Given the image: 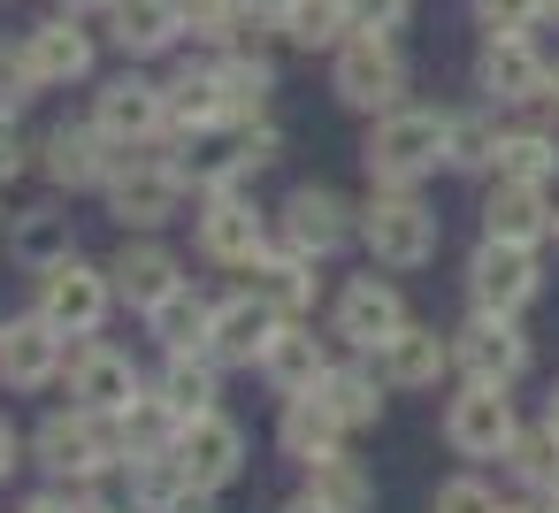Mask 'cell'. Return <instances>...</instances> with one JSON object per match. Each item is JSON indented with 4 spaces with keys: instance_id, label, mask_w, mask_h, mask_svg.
I'll return each instance as SVG.
<instances>
[{
    "instance_id": "44",
    "label": "cell",
    "mask_w": 559,
    "mask_h": 513,
    "mask_svg": "<svg viewBox=\"0 0 559 513\" xmlns=\"http://www.w3.org/2000/svg\"><path fill=\"white\" fill-rule=\"evenodd\" d=\"M429 513H506V505H498V490H490V482H475V475H452V482H437Z\"/></svg>"
},
{
    "instance_id": "27",
    "label": "cell",
    "mask_w": 559,
    "mask_h": 513,
    "mask_svg": "<svg viewBox=\"0 0 559 513\" xmlns=\"http://www.w3.org/2000/svg\"><path fill=\"white\" fill-rule=\"evenodd\" d=\"M246 291H253V299H269V307L292 322V314L314 299V261H307L299 246H269V253L246 269Z\"/></svg>"
},
{
    "instance_id": "13",
    "label": "cell",
    "mask_w": 559,
    "mask_h": 513,
    "mask_svg": "<svg viewBox=\"0 0 559 513\" xmlns=\"http://www.w3.org/2000/svg\"><path fill=\"white\" fill-rule=\"evenodd\" d=\"M353 238H360V207H345L330 184H299L284 200V246H299L307 261H322V253H337Z\"/></svg>"
},
{
    "instance_id": "47",
    "label": "cell",
    "mask_w": 559,
    "mask_h": 513,
    "mask_svg": "<svg viewBox=\"0 0 559 513\" xmlns=\"http://www.w3.org/2000/svg\"><path fill=\"white\" fill-rule=\"evenodd\" d=\"M24 513H93V498H70V490H39V498H24Z\"/></svg>"
},
{
    "instance_id": "32",
    "label": "cell",
    "mask_w": 559,
    "mask_h": 513,
    "mask_svg": "<svg viewBox=\"0 0 559 513\" xmlns=\"http://www.w3.org/2000/svg\"><path fill=\"white\" fill-rule=\"evenodd\" d=\"M146 322H154V337H162L169 353H207V337H215V307H207L192 284H177Z\"/></svg>"
},
{
    "instance_id": "46",
    "label": "cell",
    "mask_w": 559,
    "mask_h": 513,
    "mask_svg": "<svg viewBox=\"0 0 559 513\" xmlns=\"http://www.w3.org/2000/svg\"><path fill=\"white\" fill-rule=\"evenodd\" d=\"M24 162H32V146L16 139V116H0V184H9V177H16Z\"/></svg>"
},
{
    "instance_id": "37",
    "label": "cell",
    "mask_w": 559,
    "mask_h": 513,
    "mask_svg": "<svg viewBox=\"0 0 559 513\" xmlns=\"http://www.w3.org/2000/svg\"><path fill=\"white\" fill-rule=\"evenodd\" d=\"M322 398H330V414H337L345 429H368V421L383 414V375H368V368H330V375H322Z\"/></svg>"
},
{
    "instance_id": "14",
    "label": "cell",
    "mask_w": 559,
    "mask_h": 513,
    "mask_svg": "<svg viewBox=\"0 0 559 513\" xmlns=\"http://www.w3.org/2000/svg\"><path fill=\"white\" fill-rule=\"evenodd\" d=\"M452 360L467 368V383H521L528 375V337L513 330V314H483L452 337Z\"/></svg>"
},
{
    "instance_id": "21",
    "label": "cell",
    "mask_w": 559,
    "mask_h": 513,
    "mask_svg": "<svg viewBox=\"0 0 559 513\" xmlns=\"http://www.w3.org/2000/svg\"><path fill=\"white\" fill-rule=\"evenodd\" d=\"M276 322H284V314H276L269 299L238 291V299H223V307H215V337H207V353H215V360H230V368H261V353H269Z\"/></svg>"
},
{
    "instance_id": "51",
    "label": "cell",
    "mask_w": 559,
    "mask_h": 513,
    "mask_svg": "<svg viewBox=\"0 0 559 513\" xmlns=\"http://www.w3.org/2000/svg\"><path fill=\"white\" fill-rule=\"evenodd\" d=\"M284 513H330V505H314V498H292V505H284Z\"/></svg>"
},
{
    "instance_id": "50",
    "label": "cell",
    "mask_w": 559,
    "mask_h": 513,
    "mask_svg": "<svg viewBox=\"0 0 559 513\" xmlns=\"http://www.w3.org/2000/svg\"><path fill=\"white\" fill-rule=\"evenodd\" d=\"M55 9H70V16H100L108 0H55Z\"/></svg>"
},
{
    "instance_id": "8",
    "label": "cell",
    "mask_w": 559,
    "mask_h": 513,
    "mask_svg": "<svg viewBox=\"0 0 559 513\" xmlns=\"http://www.w3.org/2000/svg\"><path fill=\"white\" fill-rule=\"evenodd\" d=\"M108 299H116V276L93 269V261H78V253L55 261V269H39V314L55 330H70V337H93L108 322Z\"/></svg>"
},
{
    "instance_id": "25",
    "label": "cell",
    "mask_w": 559,
    "mask_h": 513,
    "mask_svg": "<svg viewBox=\"0 0 559 513\" xmlns=\"http://www.w3.org/2000/svg\"><path fill=\"white\" fill-rule=\"evenodd\" d=\"M261 375H269L284 398H307V391H322V375H330V353L314 345V330H299V322H276V337H269V353H261Z\"/></svg>"
},
{
    "instance_id": "4",
    "label": "cell",
    "mask_w": 559,
    "mask_h": 513,
    "mask_svg": "<svg viewBox=\"0 0 559 513\" xmlns=\"http://www.w3.org/2000/svg\"><path fill=\"white\" fill-rule=\"evenodd\" d=\"M32 452H39V467H55L62 482H93V475H108V467L123 460V437H116L108 414L70 406V414H47V421H39Z\"/></svg>"
},
{
    "instance_id": "10",
    "label": "cell",
    "mask_w": 559,
    "mask_h": 513,
    "mask_svg": "<svg viewBox=\"0 0 559 513\" xmlns=\"http://www.w3.org/2000/svg\"><path fill=\"white\" fill-rule=\"evenodd\" d=\"M536 291H544L536 246H506V238H483V246H475V261H467V299H475L483 314H521Z\"/></svg>"
},
{
    "instance_id": "33",
    "label": "cell",
    "mask_w": 559,
    "mask_h": 513,
    "mask_svg": "<svg viewBox=\"0 0 559 513\" xmlns=\"http://www.w3.org/2000/svg\"><path fill=\"white\" fill-rule=\"evenodd\" d=\"M162 406H169L177 421L215 414V353H169V368H162Z\"/></svg>"
},
{
    "instance_id": "11",
    "label": "cell",
    "mask_w": 559,
    "mask_h": 513,
    "mask_svg": "<svg viewBox=\"0 0 559 513\" xmlns=\"http://www.w3.org/2000/svg\"><path fill=\"white\" fill-rule=\"evenodd\" d=\"M513 437H521V421H513L506 383H467V391L444 406V444H452L460 460H506Z\"/></svg>"
},
{
    "instance_id": "39",
    "label": "cell",
    "mask_w": 559,
    "mask_h": 513,
    "mask_svg": "<svg viewBox=\"0 0 559 513\" xmlns=\"http://www.w3.org/2000/svg\"><path fill=\"white\" fill-rule=\"evenodd\" d=\"M498 177H513V184H551V177H559V139H551V131H506Z\"/></svg>"
},
{
    "instance_id": "53",
    "label": "cell",
    "mask_w": 559,
    "mask_h": 513,
    "mask_svg": "<svg viewBox=\"0 0 559 513\" xmlns=\"http://www.w3.org/2000/svg\"><path fill=\"white\" fill-rule=\"evenodd\" d=\"M544 100H551V108H559V77H551V93H544Z\"/></svg>"
},
{
    "instance_id": "23",
    "label": "cell",
    "mask_w": 559,
    "mask_h": 513,
    "mask_svg": "<svg viewBox=\"0 0 559 513\" xmlns=\"http://www.w3.org/2000/svg\"><path fill=\"white\" fill-rule=\"evenodd\" d=\"M108 276H116V299H131L139 314H154L185 276H177V253L169 246H154V238H131L116 261H108Z\"/></svg>"
},
{
    "instance_id": "12",
    "label": "cell",
    "mask_w": 559,
    "mask_h": 513,
    "mask_svg": "<svg viewBox=\"0 0 559 513\" xmlns=\"http://www.w3.org/2000/svg\"><path fill=\"white\" fill-rule=\"evenodd\" d=\"M70 360V330H55L47 314H16L0 322V383L9 391H47Z\"/></svg>"
},
{
    "instance_id": "29",
    "label": "cell",
    "mask_w": 559,
    "mask_h": 513,
    "mask_svg": "<svg viewBox=\"0 0 559 513\" xmlns=\"http://www.w3.org/2000/svg\"><path fill=\"white\" fill-rule=\"evenodd\" d=\"M337 437H345V421L330 414V398L322 391H307V398H284V421H276V444L292 452V460H330L337 452Z\"/></svg>"
},
{
    "instance_id": "22",
    "label": "cell",
    "mask_w": 559,
    "mask_h": 513,
    "mask_svg": "<svg viewBox=\"0 0 559 513\" xmlns=\"http://www.w3.org/2000/svg\"><path fill=\"white\" fill-rule=\"evenodd\" d=\"M551 200H544V184H513V177H498V192L483 200V238H506V246H544L551 238Z\"/></svg>"
},
{
    "instance_id": "17",
    "label": "cell",
    "mask_w": 559,
    "mask_h": 513,
    "mask_svg": "<svg viewBox=\"0 0 559 513\" xmlns=\"http://www.w3.org/2000/svg\"><path fill=\"white\" fill-rule=\"evenodd\" d=\"M169 452L185 460L192 482L223 490V482L246 467V429H238L230 414H192V421H177V444H169Z\"/></svg>"
},
{
    "instance_id": "24",
    "label": "cell",
    "mask_w": 559,
    "mask_h": 513,
    "mask_svg": "<svg viewBox=\"0 0 559 513\" xmlns=\"http://www.w3.org/2000/svg\"><path fill=\"white\" fill-rule=\"evenodd\" d=\"M223 123H230V100H223L215 62H185L169 77V131L177 139H200V131H223Z\"/></svg>"
},
{
    "instance_id": "5",
    "label": "cell",
    "mask_w": 559,
    "mask_h": 513,
    "mask_svg": "<svg viewBox=\"0 0 559 513\" xmlns=\"http://www.w3.org/2000/svg\"><path fill=\"white\" fill-rule=\"evenodd\" d=\"M185 192H192L185 162H139V154H123V169L108 177V207H116L123 230H162V223H177V215H185Z\"/></svg>"
},
{
    "instance_id": "48",
    "label": "cell",
    "mask_w": 559,
    "mask_h": 513,
    "mask_svg": "<svg viewBox=\"0 0 559 513\" xmlns=\"http://www.w3.org/2000/svg\"><path fill=\"white\" fill-rule=\"evenodd\" d=\"M207 498H215V490H207V482H192V490H185V498H177V505H169V513H215V505H207Z\"/></svg>"
},
{
    "instance_id": "41",
    "label": "cell",
    "mask_w": 559,
    "mask_h": 513,
    "mask_svg": "<svg viewBox=\"0 0 559 513\" xmlns=\"http://www.w3.org/2000/svg\"><path fill=\"white\" fill-rule=\"evenodd\" d=\"M39 93H47V77H39L32 47H24V39H16V47L0 39V116H16V108H32Z\"/></svg>"
},
{
    "instance_id": "26",
    "label": "cell",
    "mask_w": 559,
    "mask_h": 513,
    "mask_svg": "<svg viewBox=\"0 0 559 513\" xmlns=\"http://www.w3.org/2000/svg\"><path fill=\"white\" fill-rule=\"evenodd\" d=\"M215 77H223V100H230V131H246V123L269 116L276 62H269L261 47H230V55H215Z\"/></svg>"
},
{
    "instance_id": "1",
    "label": "cell",
    "mask_w": 559,
    "mask_h": 513,
    "mask_svg": "<svg viewBox=\"0 0 559 513\" xmlns=\"http://www.w3.org/2000/svg\"><path fill=\"white\" fill-rule=\"evenodd\" d=\"M444 123L452 116H437V108H391V116H376L368 146H360L368 177L376 184H421L444 162Z\"/></svg>"
},
{
    "instance_id": "38",
    "label": "cell",
    "mask_w": 559,
    "mask_h": 513,
    "mask_svg": "<svg viewBox=\"0 0 559 513\" xmlns=\"http://www.w3.org/2000/svg\"><path fill=\"white\" fill-rule=\"evenodd\" d=\"M185 39L215 55L246 47V0H185Z\"/></svg>"
},
{
    "instance_id": "57",
    "label": "cell",
    "mask_w": 559,
    "mask_h": 513,
    "mask_svg": "<svg viewBox=\"0 0 559 513\" xmlns=\"http://www.w3.org/2000/svg\"><path fill=\"white\" fill-rule=\"evenodd\" d=\"M93 513H100V505H93Z\"/></svg>"
},
{
    "instance_id": "18",
    "label": "cell",
    "mask_w": 559,
    "mask_h": 513,
    "mask_svg": "<svg viewBox=\"0 0 559 513\" xmlns=\"http://www.w3.org/2000/svg\"><path fill=\"white\" fill-rule=\"evenodd\" d=\"M70 398L116 421V414H131L146 391H139V368H131L116 345H78V353H70Z\"/></svg>"
},
{
    "instance_id": "30",
    "label": "cell",
    "mask_w": 559,
    "mask_h": 513,
    "mask_svg": "<svg viewBox=\"0 0 559 513\" xmlns=\"http://www.w3.org/2000/svg\"><path fill=\"white\" fill-rule=\"evenodd\" d=\"M498 146H506V131H498L490 100H483V108H460V116L444 123V169L483 177V169H498Z\"/></svg>"
},
{
    "instance_id": "3",
    "label": "cell",
    "mask_w": 559,
    "mask_h": 513,
    "mask_svg": "<svg viewBox=\"0 0 559 513\" xmlns=\"http://www.w3.org/2000/svg\"><path fill=\"white\" fill-rule=\"evenodd\" d=\"M330 93L353 108V116H391L406 108V55L399 39H345L330 55Z\"/></svg>"
},
{
    "instance_id": "43",
    "label": "cell",
    "mask_w": 559,
    "mask_h": 513,
    "mask_svg": "<svg viewBox=\"0 0 559 513\" xmlns=\"http://www.w3.org/2000/svg\"><path fill=\"white\" fill-rule=\"evenodd\" d=\"M345 16H353V39H399L414 0H345Z\"/></svg>"
},
{
    "instance_id": "36",
    "label": "cell",
    "mask_w": 559,
    "mask_h": 513,
    "mask_svg": "<svg viewBox=\"0 0 559 513\" xmlns=\"http://www.w3.org/2000/svg\"><path fill=\"white\" fill-rule=\"evenodd\" d=\"M284 39H292L299 55H337V47L353 39L345 0H299V9H292V24H284Z\"/></svg>"
},
{
    "instance_id": "35",
    "label": "cell",
    "mask_w": 559,
    "mask_h": 513,
    "mask_svg": "<svg viewBox=\"0 0 559 513\" xmlns=\"http://www.w3.org/2000/svg\"><path fill=\"white\" fill-rule=\"evenodd\" d=\"M506 475L528 482V490H544V498H559V429H551V421L521 429V437L506 444Z\"/></svg>"
},
{
    "instance_id": "56",
    "label": "cell",
    "mask_w": 559,
    "mask_h": 513,
    "mask_svg": "<svg viewBox=\"0 0 559 513\" xmlns=\"http://www.w3.org/2000/svg\"><path fill=\"white\" fill-rule=\"evenodd\" d=\"M544 513H559V498H551V505H544Z\"/></svg>"
},
{
    "instance_id": "45",
    "label": "cell",
    "mask_w": 559,
    "mask_h": 513,
    "mask_svg": "<svg viewBox=\"0 0 559 513\" xmlns=\"http://www.w3.org/2000/svg\"><path fill=\"white\" fill-rule=\"evenodd\" d=\"M276 154H284V139H276V123H269V116L238 131V162H246V177H261V169H276Z\"/></svg>"
},
{
    "instance_id": "9",
    "label": "cell",
    "mask_w": 559,
    "mask_h": 513,
    "mask_svg": "<svg viewBox=\"0 0 559 513\" xmlns=\"http://www.w3.org/2000/svg\"><path fill=\"white\" fill-rule=\"evenodd\" d=\"M93 123L116 139V146H154L162 131H169V85H154V77H139V70H123V77H108L100 93H93Z\"/></svg>"
},
{
    "instance_id": "31",
    "label": "cell",
    "mask_w": 559,
    "mask_h": 513,
    "mask_svg": "<svg viewBox=\"0 0 559 513\" xmlns=\"http://www.w3.org/2000/svg\"><path fill=\"white\" fill-rule=\"evenodd\" d=\"M9 253L39 276V269H55V261H70L78 253V238H70V215H55V207H32V215H16L9 223Z\"/></svg>"
},
{
    "instance_id": "28",
    "label": "cell",
    "mask_w": 559,
    "mask_h": 513,
    "mask_svg": "<svg viewBox=\"0 0 559 513\" xmlns=\"http://www.w3.org/2000/svg\"><path fill=\"white\" fill-rule=\"evenodd\" d=\"M376 360H383V383H391V391H429V383L452 368V345H444L437 330H414V322H406Z\"/></svg>"
},
{
    "instance_id": "7",
    "label": "cell",
    "mask_w": 559,
    "mask_h": 513,
    "mask_svg": "<svg viewBox=\"0 0 559 513\" xmlns=\"http://www.w3.org/2000/svg\"><path fill=\"white\" fill-rule=\"evenodd\" d=\"M131 146H116L100 123H55L39 139V169L62 184V192H108V177L123 169Z\"/></svg>"
},
{
    "instance_id": "16",
    "label": "cell",
    "mask_w": 559,
    "mask_h": 513,
    "mask_svg": "<svg viewBox=\"0 0 559 513\" xmlns=\"http://www.w3.org/2000/svg\"><path fill=\"white\" fill-rule=\"evenodd\" d=\"M399 330H406V299H399L383 276H353V284L337 291V337H345L353 353H383Z\"/></svg>"
},
{
    "instance_id": "19",
    "label": "cell",
    "mask_w": 559,
    "mask_h": 513,
    "mask_svg": "<svg viewBox=\"0 0 559 513\" xmlns=\"http://www.w3.org/2000/svg\"><path fill=\"white\" fill-rule=\"evenodd\" d=\"M100 24L131 62H146V55H169L185 39V0H108Z\"/></svg>"
},
{
    "instance_id": "34",
    "label": "cell",
    "mask_w": 559,
    "mask_h": 513,
    "mask_svg": "<svg viewBox=\"0 0 559 513\" xmlns=\"http://www.w3.org/2000/svg\"><path fill=\"white\" fill-rule=\"evenodd\" d=\"M307 498H314V505H330V513H368V505H376V482H368V467H360V460L330 452V460H314V467H307Z\"/></svg>"
},
{
    "instance_id": "6",
    "label": "cell",
    "mask_w": 559,
    "mask_h": 513,
    "mask_svg": "<svg viewBox=\"0 0 559 513\" xmlns=\"http://www.w3.org/2000/svg\"><path fill=\"white\" fill-rule=\"evenodd\" d=\"M475 93H483L490 108H528V100H544V93H551V62H544V47H536L528 32L483 39V55H475Z\"/></svg>"
},
{
    "instance_id": "49",
    "label": "cell",
    "mask_w": 559,
    "mask_h": 513,
    "mask_svg": "<svg viewBox=\"0 0 559 513\" xmlns=\"http://www.w3.org/2000/svg\"><path fill=\"white\" fill-rule=\"evenodd\" d=\"M16 452H24V444H16V429H9V421H0V482H9V467H16Z\"/></svg>"
},
{
    "instance_id": "55",
    "label": "cell",
    "mask_w": 559,
    "mask_h": 513,
    "mask_svg": "<svg viewBox=\"0 0 559 513\" xmlns=\"http://www.w3.org/2000/svg\"><path fill=\"white\" fill-rule=\"evenodd\" d=\"M551 238H559V215H551Z\"/></svg>"
},
{
    "instance_id": "42",
    "label": "cell",
    "mask_w": 559,
    "mask_h": 513,
    "mask_svg": "<svg viewBox=\"0 0 559 513\" xmlns=\"http://www.w3.org/2000/svg\"><path fill=\"white\" fill-rule=\"evenodd\" d=\"M483 39H506V32H536L544 24V0H467Z\"/></svg>"
},
{
    "instance_id": "20",
    "label": "cell",
    "mask_w": 559,
    "mask_h": 513,
    "mask_svg": "<svg viewBox=\"0 0 559 513\" xmlns=\"http://www.w3.org/2000/svg\"><path fill=\"white\" fill-rule=\"evenodd\" d=\"M24 47H32V62H39L47 85H85V77H93V32H85V16H70V9H55L47 24H32Z\"/></svg>"
},
{
    "instance_id": "2",
    "label": "cell",
    "mask_w": 559,
    "mask_h": 513,
    "mask_svg": "<svg viewBox=\"0 0 559 513\" xmlns=\"http://www.w3.org/2000/svg\"><path fill=\"white\" fill-rule=\"evenodd\" d=\"M360 246L383 269H421L437 253V215L414 200V184H376L360 207Z\"/></svg>"
},
{
    "instance_id": "54",
    "label": "cell",
    "mask_w": 559,
    "mask_h": 513,
    "mask_svg": "<svg viewBox=\"0 0 559 513\" xmlns=\"http://www.w3.org/2000/svg\"><path fill=\"white\" fill-rule=\"evenodd\" d=\"M544 16H559V0H544Z\"/></svg>"
},
{
    "instance_id": "15",
    "label": "cell",
    "mask_w": 559,
    "mask_h": 513,
    "mask_svg": "<svg viewBox=\"0 0 559 513\" xmlns=\"http://www.w3.org/2000/svg\"><path fill=\"white\" fill-rule=\"evenodd\" d=\"M200 253L223 261V269H253L269 253V230H261L246 192H207L200 200Z\"/></svg>"
},
{
    "instance_id": "40",
    "label": "cell",
    "mask_w": 559,
    "mask_h": 513,
    "mask_svg": "<svg viewBox=\"0 0 559 513\" xmlns=\"http://www.w3.org/2000/svg\"><path fill=\"white\" fill-rule=\"evenodd\" d=\"M116 437H123V460L169 452V444H177V414H169V406H162V391H154V398H139L131 414H116Z\"/></svg>"
},
{
    "instance_id": "52",
    "label": "cell",
    "mask_w": 559,
    "mask_h": 513,
    "mask_svg": "<svg viewBox=\"0 0 559 513\" xmlns=\"http://www.w3.org/2000/svg\"><path fill=\"white\" fill-rule=\"evenodd\" d=\"M544 421H551V429H559V391H551V406H544Z\"/></svg>"
}]
</instances>
